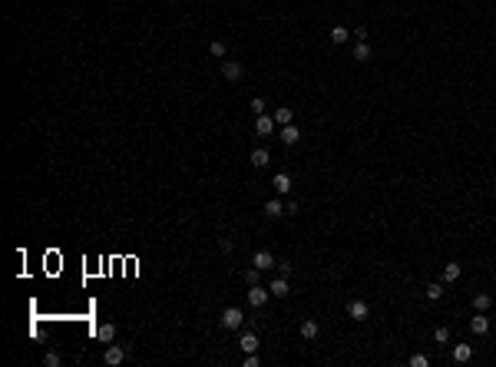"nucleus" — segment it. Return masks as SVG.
<instances>
[{
	"label": "nucleus",
	"instance_id": "obj_21",
	"mask_svg": "<svg viewBox=\"0 0 496 367\" xmlns=\"http://www.w3.org/2000/svg\"><path fill=\"white\" fill-rule=\"evenodd\" d=\"M275 122H278V126H288V122H291V110H288V106H278V110H275Z\"/></svg>",
	"mask_w": 496,
	"mask_h": 367
},
{
	"label": "nucleus",
	"instance_id": "obj_18",
	"mask_svg": "<svg viewBox=\"0 0 496 367\" xmlns=\"http://www.w3.org/2000/svg\"><path fill=\"white\" fill-rule=\"evenodd\" d=\"M347 37H351V34H347V27H331V43L341 46V43H347Z\"/></svg>",
	"mask_w": 496,
	"mask_h": 367
},
{
	"label": "nucleus",
	"instance_id": "obj_29",
	"mask_svg": "<svg viewBox=\"0 0 496 367\" xmlns=\"http://www.w3.org/2000/svg\"><path fill=\"white\" fill-rule=\"evenodd\" d=\"M252 112H255V116H262V112H265V100L255 96V100H252Z\"/></svg>",
	"mask_w": 496,
	"mask_h": 367
},
{
	"label": "nucleus",
	"instance_id": "obj_25",
	"mask_svg": "<svg viewBox=\"0 0 496 367\" xmlns=\"http://www.w3.org/2000/svg\"><path fill=\"white\" fill-rule=\"evenodd\" d=\"M43 364H46V367H60V354H56V351H46Z\"/></svg>",
	"mask_w": 496,
	"mask_h": 367
},
{
	"label": "nucleus",
	"instance_id": "obj_7",
	"mask_svg": "<svg viewBox=\"0 0 496 367\" xmlns=\"http://www.w3.org/2000/svg\"><path fill=\"white\" fill-rule=\"evenodd\" d=\"M347 314H351V321H364V318L371 314V308H367L364 301H351V304H347Z\"/></svg>",
	"mask_w": 496,
	"mask_h": 367
},
{
	"label": "nucleus",
	"instance_id": "obj_24",
	"mask_svg": "<svg viewBox=\"0 0 496 367\" xmlns=\"http://www.w3.org/2000/svg\"><path fill=\"white\" fill-rule=\"evenodd\" d=\"M490 301H493L490 294H476V298H473V308H476V311H486V308H490Z\"/></svg>",
	"mask_w": 496,
	"mask_h": 367
},
{
	"label": "nucleus",
	"instance_id": "obj_2",
	"mask_svg": "<svg viewBox=\"0 0 496 367\" xmlns=\"http://www.w3.org/2000/svg\"><path fill=\"white\" fill-rule=\"evenodd\" d=\"M268 298H271V291L262 288V285H252V288H248V304H252V308H265Z\"/></svg>",
	"mask_w": 496,
	"mask_h": 367
},
{
	"label": "nucleus",
	"instance_id": "obj_6",
	"mask_svg": "<svg viewBox=\"0 0 496 367\" xmlns=\"http://www.w3.org/2000/svg\"><path fill=\"white\" fill-rule=\"evenodd\" d=\"M126 354H129V347H119V344H113L110 351H106V364H110V367L122 364V361H126Z\"/></svg>",
	"mask_w": 496,
	"mask_h": 367
},
{
	"label": "nucleus",
	"instance_id": "obj_22",
	"mask_svg": "<svg viewBox=\"0 0 496 367\" xmlns=\"http://www.w3.org/2000/svg\"><path fill=\"white\" fill-rule=\"evenodd\" d=\"M427 298H430V301H440V298H443V285H440V281L427 285Z\"/></svg>",
	"mask_w": 496,
	"mask_h": 367
},
{
	"label": "nucleus",
	"instance_id": "obj_15",
	"mask_svg": "<svg viewBox=\"0 0 496 367\" xmlns=\"http://www.w3.org/2000/svg\"><path fill=\"white\" fill-rule=\"evenodd\" d=\"M470 328H473V334H486V331H490V321L483 318V311L476 314V318H470Z\"/></svg>",
	"mask_w": 496,
	"mask_h": 367
},
{
	"label": "nucleus",
	"instance_id": "obj_28",
	"mask_svg": "<svg viewBox=\"0 0 496 367\" xmlns=\"http://www.w3.org/2000/svg\"><path fill=\"white\" fill-rule=\"evenodd\" d=\"M258 271H262V268H248V271H245V281H248V285H258Z\"/></svg>",
	"mask_w": 496,
	"mask_h": 367
},
{
	"label": "nucleus",
	"instance_id": "obj_1",
	"mask_svg": "<svg viewBox=\"0 0 496 367\" xmlns=\"http://www.w3.org/2000/svg\"><path fill=\"white\" fill-rule=\"evenodd\" d=\"M219 321H222V328H225V331H238V328H242V321H245V314L238 311V308H225Z\"/></svg>",
	"mask_w": 496,
	"mask_h": 367
},
{
	"label": "nucleus",
	"instance_id": "obj_31",
	"mask_svg": "<svg viewBox=\"0 0 496 367\" xmlns=\"http://www.w3.org/2000/svg\"><path fill=\"white\" fill-rule=\"evenodd\" d=\"M219 248H222V252H231V248H235V242H231V238H222Z\"/></svg>",
	"mask_w": 496,
	"mask_h": 367
},
{
	"label": "nucleus",
	"instance_id": "obj_5",
	"mask_svg": "<svg viewBox=\"0 0 496 367\" xmlns=\"http://www.w3.org/2000/svg\"><path fill=\"white\" fill-rule=\"evenodd\" d=\"M278 136H281V143H285V146H295L298 139H301V129H298L295 122H288V126H281V133H278Z\"/></svg>",
	"mask_w": 496,
	"mask_h": 367
},
{
	"label": "nucleus",
	"instance_id": "obj_30",
	"mask_svg": "<svg viewBox=\"0 0 496 367\" xmlns=\"http://www.w3.org/2000/svg\"><path fill=\"white\" fill-rule=\"evenodd\" d=\"M354 37H357V43H361V40H367V27H354Z\"/></svg>",
	"mask_w": 496,
	"mask_h": 367
},
{
	"label": "nucleus",
	"instance_id": "obj_16",
	"mask_svg": "<svg viewBox=\"0 0 496 367\" xmlns=\"http://www.w3.org/2000/svg\"><path fill=\"white\" fill-rule=\"evenodd\" d=\"M96 337L103 341V344H110L113 337H116V328H113V324H99V328H96Z\"/></svg>",
	"mask_w": 496,
	"mask_h": 367
},
{
	"label": "nucleus",
	"instance_id": "obj_17",
	"mask_svg": "<svg viewBox=\"0 0 496 367\" xmlns=\"http://www.w3.org/2000/svg\"><path fill=\"white\" fill-rule=\"evenodd\" d=\"M238 344H242L245 354H255V351H258V337H255V334H242V341H238Z\"/></svg>",
	"mask_w": 496,
	"mask_h": 367
},
{
	"label": "nucleus",
	"instance_id": "obj_32",
	"mask_svg": "<svg viewBox=\"0 0 496 367\" xmlns=\"http://www.w3.org/2000/svg\"><path fill=\"white\" fill-rule=\"evenodd\" d=\"M285 215H298V202H288V205H285Z\"/></svg>",
	"mask_w": 496,
	"mask_h": 367
},
{
	"label": "nucleus",
	"instance_id": "obj_14",
	"mask_svg": "<svg viewBox=\"0 0 496 367\" xmlns=\"http://www.w3.org/2000/svg\"><path fill=\"white\" fill-rule=\"evenodd\" d=\"M268 162H271V156H268V149H255V152H252V166H255V169H265Z\"/></svg>",
	"mask_w": 496,
	"mask_h": 367
},
{
	"label": "nucleus",
	"instance_id": "obj_12",
	"mask_svg": "<svg viewBox=\"0 0 496 367\" xmlns=\"http://www.w3.org/2000/svg\"><path fill=\"white\" fill-rule=\"evenodd\" d=\"M268 291H271L275 298H285L288 291H291V288H288V278H285V275H281V278H275V281H271V288H268Z\"/></svg>",
	"mask_w": 496,
	"mask_h": 367
},
{
	"label": "nucleus",
	"instance_id": "obj_23",
	"mask_svg": "<svg viewBox=\"0 0 496 367\" xmlns=\"http://www.w3.org/2000/svg\"><path fill=\"white\" fill-rule=\"evenodd\" d=\"M209 53L215 56V60H225V43H222V40H212V46H209Z\"/></svg>",
	"mask_w": 496,
	"mask_h": 367
},
{
	"label": "nucleus",
	"instance_id": "obj_27",
	"mask_svg": "<svg viewBox=\"0 0 496 367\" xmlns=\"http://www.w3.org/2000/svg\"><path fill=\"white\" fill-rule=\"evenodd\" d=\"M430 361H427V354H414L410 357V367H427Z\"/></svg>",
	"mask_w": 496,
	"mask_h": 367
},
{
	"label": "nucleus",
	"instance_id": "obj_33",
	"mask_svg": "<svg viewBox=\"0 0 496 367\" xmlns=\"http://www.w3.org/2000/svg\"><path fill=\"white\" fill-rule=\"evenodd\" d=\"M245 367H258V354H248V357H245Z\"/></svg>",
	"mask_w": 496,
	"mask_h": 367
},
{
	"label": "nucleus",
	"instance_id": "obj_10",
	"mask_svg": "<svg viewBox=\"0 0 496 367\" xmlns=\"http://www.w3.org/2000/svg\"><path fill=\"white\" fill-rule=\"evenodd\" d=\"M255 268H262V271H265V268H275V255H271V252H265V248H262V252H255Z\"/></svg>",
	"mask_w": 496,
	"mask_h": 367
},
{
	"label": "nucleus",
	"instance_id": "obj_9",
	"mask_svg": "<svg viewBox=\"0 0 496 367\" xmlns=\"http://www.w3.org/2000/svg\"><path fill=\"white\" fill-rule=\"evenodd\" d=\"M265 215H268V219L285 215V202H281V199H268V202H265Z\"/></svg>",
	"mask_w": 496,
	"mask_h": 367
},
{
	"label": "nucleus",
	"instance_id": "obj_13",
	"mask_svg": "<svg viewBox=\"0 0 496 367\" xmlns=\"http://www.w3.org/2000/svg\"><path fill=\"white\" fill-rule=\"evenodd\" d=\"M318 334H321L318 321H305V324H301V337H305V341H314Z\"/></svg>",
	"mask_w": 496,
	"mask_h": 367
},
{
	"label": "nucleus",
	"instance_id": "obj_20",
	"mask_svg": "<svg viewBox=\"0 0 496 367\" xmlns=\"http://www.w3.org/2000/svg\"><path fill=\"white\" fill-rule=\"evenodd\" d=\"M367 56H371V46H367V40H361V43L354 46V60H357V63H364Z\"/></svg>",
	"mask_w": 496,
	"mask_h": 367
},
{
	"label": "nucleus",
	"instance_id": "obj_19",
	"mask_svg": "<svg viewBox=\"0 0 496 367\" xmlns=\"http://www.w3.org/2000/svg\"><path fill=\"white\" fill-rule=\"evenodd\" d=\"M457 278H460V265H457V261H450V265H443V281L450 285V281H457Z\"/></svg>",
	"mask_w": 496,
	"mask_h": 367
},
{
	"label": "nucleus",
	"instance_id": "obj_4",
	"mask_svg": "<svg viewBox=\"0 0 496 367\" xmlns=\"http://www.w3.org/2000/svg\"><path fill=\"white\" fill-rule=\"evenodd\" d=\"M242 73H245L242 63H235V60H225V63H222V76L231 79V83H238V79H242Z\"/></svg>",
	"mask_w": 496,
	"mask_h": 367
},
{
	"label": "nucleus",
	"instance_id": "obj_26",
	"mask_svg": "<svg viewBox=\"0 0 496 367\" xmlns=\"http://www.w3.org/2000/svg\"><path fill=\"white\" fill-rule=\"evenodd\" d=\"M433 341L447 344V341H450V331H447V328H437V331H433Z\"/></svg>",
	"mask_w": 496,
	"mask_h": 367
},
{
	"label": "nucleus",
	"instance_id": "obj_11",
	"mask_svg": "<svg viewBox=\"0 0 496 367\" xmlns=\"http://www.w3.org/2000/svg\"><path fill=\"white\" fill-rule=\"evenodd\" d=\"M470 357H473V347L470 344H457L453 347V361H457V364H466Z\"/></svg>",
	"mask_w": 496,
	"mask_h": 367
},
{
	"label": "nucleus",
	"instance_id": "obj_3",
	"mask_svg": "<svg viewBox=\"0 0 496 367\" xmlns=\"http://www.w3.org/2000/svg\"><path fill=\"white\" fill-rule=\"evenodd\" d=\"M275 126H278V122H275V116H265V112H262V116H255V133L262 136V139H265V136H271V133H275Z\"/></svg>",
	"mask_w": 496,
	"mask_h": 367
},
{
	"label": "nucleus",
	"instance_id": "obj_8",
	"mask_svg": "<svg viewBox=\"0 0 496 367\" xmlns=\"http://www.w3.org/2000/svg\"><path fill=\"white\" fill-rule=\"evenodd\" d=\"M271 185H275L278 195H288V192H291V176H288V172H278V176L271 179Z\"/></svg>",
	"mask_w": 496,
	"mask_h": 367
}]
</instances>
